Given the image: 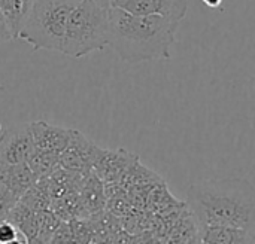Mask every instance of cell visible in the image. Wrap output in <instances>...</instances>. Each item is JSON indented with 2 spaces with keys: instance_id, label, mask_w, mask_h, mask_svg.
Segmentation results:
<instances>
[{
  "instance_id": "obj_1",
  "label": "cell",
  "mask_w": 255,
  "mask_h": 244,
  "mask_svg": "<svg viewBox=\"0 0 255 244\" xmlns=\"http://www.w3.org/2000/svg\"><path fill=\"white\" fill-rule=\"evenodd\" d=\"M187 206L197 228L224 225L251 236L255 231V188L247 179L223 177L194 183L187 192Z\"/></svg>"
},
{
  "instance_id": "obj_2",
  "label": "cell",
  "mask_w": 255,
  "mask_h": 244,
  "mask_svg": "<svg viewBox=\"0 0 255 244\" xmlns=\"http://www.w3.org/2000/svg\"><path fill=\"white\" fill-rule=\"evenodd\" d=\"M179 21L160 15H136L109 7L108 46L126 63L137 64L170 58Z\"/></svg>"
},
{
  "instance_id": "obj_3",
  "label": "cell",
  "mask_w": 255,
  "mask_h": 244,
  "mask_svg": "<svg viewBox=\"0 0 255 244\" xmlns=\"http://www.w3.org/2000/svg\"><path fill=\"white\" fill-rule=\"evenodd\" d=\"M79 0H34L25 12L18 39L33 49L61 52L69 16Z\"/></svg>"
},
{
  "instance_id": "obj_4",
  "label": "cell",
  "mask_w": 255,
  "mask_h": 244,
  "mask_svg": "<svg viewBox=\"0 0 255 244\" xmlns=\"http://www.w3.org/2000/svg\"><path fill=\"white\" fill-rule=\"evenodd\" d=\"M109 7L96 0H79L69 16L61 54L81 58L108 46Z\"/></svg>"
},
{
  "instance_id": "obj_5",
  "label": "cell",
  "mask_w": 255,
  "mask_h": 244,
  "mask_svg": "<svg viewBox=\"0 0 255 244\" xmlns=\"http://www.w3.org/2000/svg\"><path fill=\"white\" fill-rule=\"evenodd\" d=\"M34 149L33 137L28 124L13 125L4 130L0 136V163L18 164L27 163Z\"/></svg>"
},
{
  "instance_id": "obj_6",
  "label": "cell",
  "mask_w": 255,
  "mask_h": 244,
  "mask_svg": "<svg viewBox=\"0 0 255 244\" xmlns=\"http://www.w3.org/2000/svg\"><path fill=\"white\" fill-rule=\"evenodd\" d=\"M111 6L136 15H160L179 22L188 12V0H114Z\"/></svg>"
},
{
  "instance_id": "obj_7",
  "label": "cell",
  "mask_w": 255,
  "mask_h": 244,
  "mask_svg": "<svg viewBox=\"0 0 255 244\" xmlns=\"http://www.w3.org/2000/svg\"><path fill=\"white\" fill-rule=\"evenodd\" d=\"M102 152V149L88 142L79 131L73 130L67 148L60 154L58 165L69 171H82L84 168L96 165Z\"/></svg>"
},
{
  "instance_id": "obj_8",
  "label": "cell",
  "mask_w": 255,
  "mask_h": 244,
  "mask_svg": "<svg viewBox=\"0 0 255 244\" xmlns=\"http://www.w3.org/2000/svg\"><path fill=\"white\" fill-rule=\"evenodd\" d=\"M30 133L33 137V143L36 148L60 155L69 145L72 131L58 125H52L43 121L28 122Z\"/></svg>"
},
{
  "instance_id": "obj_9",
  "label": "cell",
  "mask_w": 255,
  "mask_h": 244,
  "mask_svg": "<svg viewBox=\"0 0 255 244\" xmlns=\"http://www.w3.org/2000/svg\"><path fill=\"white\" fill-rule=\"evenodd\" d=\"M0 180L19 200L39 180V177L28 167L27 163H18V164L0 163Z\"/></svg>"
},
{
  "instance_id": "obj_10",
  "label": "cell",
  "mask_w": 255,
  "mask_h": 244,
  "mask_svg": "<svg viewBox=\"0 0 255 244\" xmlns=\"http://www.w3.org/2000/svg\"><path fill=\"white\" fill-rule=\"evenodd\" d=\"M197 240L200 243L242 244L250 243L251 234L245 230L224 227V225H205L197 228Z\"/></svg>"
},
{
  "instance_id": "obj_11",
  "label": "cell",
  "mask_w": 255,
  "mask_h": 244,
  "mask_svg": "<svg viewBox=\"0 0 255 244\" xmlns=\"http://www.w3.org/2000/svg\"><path fill=\"white\" fill-rule=\"evenodd\" d=\"M58 160H60V155L34 146L33 152L30 154L27 160V164L37 174V177H43V176L48 177V174L54 171L55 165H58Z\"/></svg>"
},
{
  "instance_id": "obj_12",
  "label": "cell",
  "mask_w": 255,
  "mask_h": 244,
  "mask_svg": "<svg viewBox=\"0 0 255 244\" xmlns=\"http://www.w3.org/2000/svg\"><path fill=\"white\" fill-rule=\"evenodd\" d=\"M27 243L21 231L16 228V225L6 219L0 222V244H12V243Z\"/></svg>"
},
{
  "instance_id": "obj_13",
  "label": "cell",
  "mask_w": 255,
  "mask_h": 244,
  "mask_svg": "<svg viewBox=\"0 0 255 244\" xmlns=\"http://www.w3.org/2000/svg\"><path fill=\"white\" fill-rule=\"evenodd\" d=\"M19 200L10 192V189L0 180V222L6 221Z\"/></svg>"
},
{
  "instance_id": "obj_14",
  "label": "cell",
  "mask_w": 255,
  "mask_h": 244,
  "mask_svg": "<svg viewBox=\"0 0 255 244\" xmlns=\"http://www.w3.org/2000/svg\"><path fill=\"white\" fill-rule=\"evenodd\" d=\"M203 3L209 7H218L223 3V0H203Z\"/></svg>"
},
{
  "instance_id": "obj_15",
  "label": "cell",
  "mask_w": 255,
  "mask_h": 244,
  "mask_svg": "<svg viewBox=\"0 0 255 244\" xmlns=\"http://www.w3.org/2000/svg\"><path fill=\"white\" fill-rule=\"evenodd\" d=\"M21 1H22V6H24V15H25V12L28 10V7L33 4V1H34V0H21Z\"/></svg>"
},
{
  "instance_id": "obj_16",
  "label": "cell",
  "mask_w": 255,
  "mask_h": 244,
  "mask_svg": "<svg viewBox=\"0 0 255 244\" xmlns=\"http://www.w3.org/2000/svg\"><path fill=\"white\" fill-rule=\"evenodd\" d=\"M99 4H102V6H105V7H111V4H112V1L114 0H96Z\"/></svg>"
},
{
  "instance_id": "obj_17",
  "label": "cell",
  "mask_w": 255,
  "mask_h": 244,
  "mask_svg": "<svg viewBox=\"0 0 255 244\" xmlns=\"http://www.w3.org/2000/svg\"><path fill=\"white\" fill-rule=\"evenodd\" d=\"M250 243H255V231L253 233V236H251V242Z\"/></svg>"
}]
</instances>
